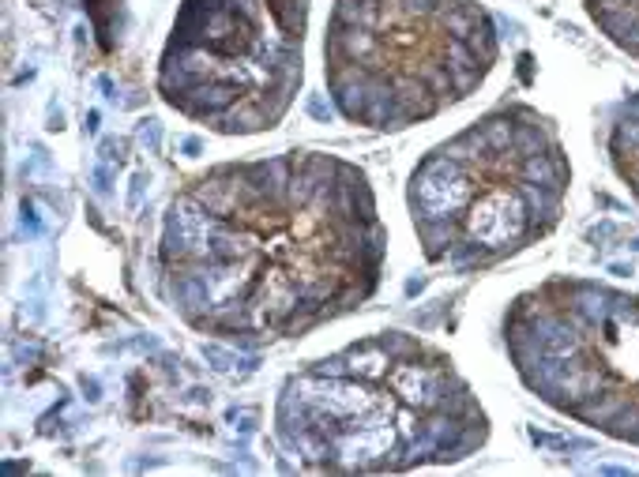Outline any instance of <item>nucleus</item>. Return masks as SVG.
Here are the masks:
<instances>
[{
	"instance_id": "obj_1",
	"label": "nucleus",
	"mask_w": 639,
	"mask_h": 477,
	"mask_svg": "<svg viewBox=\"0 0 639 477\" xmlns=\"http://www.w3.org/2000/svg\"><path fill=\"white\" fill-rule=\"evenodd\" d=\"M384 260L365 170L286 150L177 188L159 233V290L192 331L263 349L357 312L380 290Z\"/></svg>"
},
{
	"instance_id": "obj_2",
	"label": "nucleus",
	"mask_w": 639,
	"mask_h": 477,
	"mask_svg": "<svg viewBox=\"0 0 639 477\" xmlns=\"http://www.w3.org/2000/svg\"><path fill=\"white\" fill-rule=\"evenodd\" d=\"M275 440L316 473H407L485 448L490 418L444 349L376 331L283 379Z\"/></svg>"
},
{
	"instance_id": "obj_3",
	"label": "nucleus",
	"mask_w": 639,
	"mask_h": 477,
	"mask_svg": "<svg viewBox=\"0 0 639 477\" xmlns=\"http://www.w3.org/2000/svg\"><path fill=\"white\" fill-rule=\"evenodd\" d=\"M568 192V158L538 109L508 102L421 154L407 211L433 267L490 271L545 237Z\"/></svg>"
},
{
	"instance_id": "obj_4",
	"label": "nucleus",
	"mask_w": 639,
	"mask_h": 477,
	"mask_svg": "<svg viewBox=\"0 0 639 477\" xmlns=\"http://www.w3.org/2000/svg\"><path fill=\"white\" fill-rule=\"evenodd\" d=\"M500 57L478 0H335L324 79L343 120L403 132L467 102Z\"/></svg>"
},
{
	"instance_id": "obj_5",
	"label": "nucleus",
	"mask_w": 639,
	"mask_h": 477,
	"mask_svg": "<svg viewBox=\"0 0 639 477\" xmlns=\"http://www.w3.org/2000/svg\"><path fill=\"white\" fill-rule=\"evenodd\" d=\"M313 0H180L159 57L170 109L215 136H260L305 79Z\"/></svg>"
},
{
	"instance_id": "obj_6",
	"label": "nucleus",
	"mask_w": 639,
	"mask_h": 477,
	"mask_svg": "<svg viewBox=\"0 0 639 477\" xmlns=\"http://www.w3.org/2000/svg\"><path fill=\"white\" fill-rule=\"evenodd\" d=\"M504 346L541 402L639 443V297L594 282H541L508 305Z\"/></svg>"
},
{
	"instance_id": "obj_7",
	"label": "nucleus",
	"mask_w": 639,
	"mask_h": 477,
	"mask_svg": "<svg viewBox=\"0 0 639 477\" xmlns=\"http://www.w3.org/2000/svg\"><path fill=\"white\" fill-rule=\"evenodd\" d=\"M587 5L605 35L639 57V0H587Z\"/></svg>"
},
{
	"instance_id": "obj_8",
	"label": "nucleus",
	"mask_w": 639,
	"mask_h": 477,
	"mask_svg": "<svg viewBox=\"0 0 639 477\" xmlns=\"http://www.w3.org/2000/svg\"><path fill=\"white\" fill-rule=\"evenodd\" d=\"M610 154L621 170V177L632 184V192L639 196V99L632 106H624L621 120L613 124L610 136Z\"/></svg>"
}]
</instances>
